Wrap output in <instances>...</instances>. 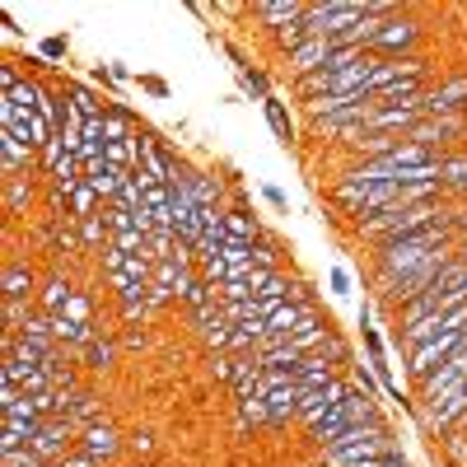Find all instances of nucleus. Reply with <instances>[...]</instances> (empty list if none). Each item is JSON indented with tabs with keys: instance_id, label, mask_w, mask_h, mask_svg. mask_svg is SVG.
Returning <instances> with one entry per match:
<instances>
[{
	"instance_id": "obj_24",
	"label": "nucleus",
	"mask_w": 467,
	"mask_h": 467,
	"mask_svg": "<svg viewBox=\"0 0 467 467\" xmlns=\"http://www.w3.org/2000/svg\"><path fill=\"white\" fill-rule=\"evenodd\" d=\"M346 285H350V271H346V266H337V271H332V290H337V295H346Z\"/></svg>"
},
{
	"instance_id": "obj_3",
	"label": "nucleus",
	"mask_w": 467,
	"mask_h": 467,
	"mask_svg": "<svg viewBox=\"0 0 467 467\" xmlns=\"http://www.w3.org/2000/svg\"><path fill=\"white\" fill-rule=\"evenodd\" d=\"M420 108H425V117H458L467 108V75H449L444 85L425 89Z\"/></svg>"
},
{
	"instance_id": "obj_16",
	"label": "nucleus",
	"mask_w": 467,
	"mask_h": 467,
	"mask_svg": "<svg viewBox=\"0 0 467 467\" xmlns=\"http://www.w3.org/2000/svg\"><path fill=\"white\" fill-rule=\"evenodd\" d=\"M266 122H271V131H276V140H285V145L295 140V127H290V117L276 99H266Z\"/></svg>"
},
{
	"instance_id": "obj_26",
	"label": "nucleus",
	"mask_w": 467,
	"mask_h": 467,
	"mask_svg": "<svg viewBox=\"0 0 467 467\" xmlns=\"http://www.w3.org/2000/svg\"><path fill=\"white\" fill-rule=\"evenodd\" d=\"M365 467H407V458H383V462H365Z\"/></svg>"
},
{
	"instance_id": "obj_10",
	"label": "nucleus",
	"mask_w": 467,
	"mask_h": 467,
	"mask_svg": "<svg viewBox=\"0 0 467 467\" xmlns=\"http://www.w3.org/2000/svg\"><path fill=\"white\" fill-rule=\"evenodd\" d=\"M224 239H239V244H262V224L248 211H224Z\"/></svg>"
},
{
	"instance_id": "obj_17",
	"label": "nucleus",
	"mask_w": 467,
	"mask_h": 467,
	"mask_svg": "<svg viewBox=\"0 0 467 467\" xmlns=\"http://www.w3.org/2000/svg\"><path fill=\"white\" fill-rule=\"evenodd\" d=\"M28 202H33V187H28V178H10V182H5V206H10V215H19Z\"/></svg>"
},
{
	"instance_id": "obj_6",
	"label": "nucleus",
	"mask_w": 467,
	"mask_h": 467,
	"mask_svg": "<svg viewBox=\"0 0 467 467\" xmlns=\"http://www.w3.org/2000/svg\"><path fill=\"white\" fill-rule=\"evenodd\" d=\"M327 57H332V43H327V37H314V43H304L299 52H290L285 66H290L295 80H308V75H318L327 66Z\"/></svg>"
},
{
	"instance_id": "obj_11",
	"label": "nucleus",
	"mask_w": 467,
	"mask_h": 467,
	"mask_svg": "<svg viewBox=\"0 0 467 467\" xmlns=\"http://www.w3.org/2000/svg\"><path fill=\"white\" fill-rule=\"evenodd\" d=\"M70 299H75V285L61 281V276H52L43 290H37V304H43V314H52V318L66 314V304H70Z\"/></svg>"
},
{
	"instance_id": "obj_22",
	"label": "nucleus",
	"mask_w": 467,
	"mask_h": 467,
	"mask_svg": "<svg viewBox=\"0 0 467 467\" xmlns=\"http://www.w3.org/2000/svg\"><path fill=\"white\" fill-rule=\"evenodd\" d=\"M234 369H239V360H234V356H215L211 360V374L224 379V383H234Z\"/></svg>"
},
{
	"instance_id": "obj_14",
	"label": "nucleus",
	"mask_w": 467,
	"mask_h": 467,
	"mask_svg": "<svg viewBox=\"0 0 467 467\" xmlns=\"http://www.w3.org/2000/svg\"><path fill=\"white\" fill-rule=\"evenodd\" d=\"M70 108L80 112V122H89V117H103V112H108V103H99L89 85H70Z\"/></svg>"
},
{
	"instance_id": "obj_12",
	"label": "nucleus",
	"mask_w": 467,
	"mask_h": 467,
	"mask_svg": "<svg viewBox=\"0 0 467 467\" xmlns=\"http://www.w3.org/2000/svg\"><path fill=\"white\" fill-rule=\"evenodd\" d=\"M187 187H192V197H197V206L202 211H220V182L211 178V173H187Z\"/></svg>"
},
{
	"instance_id": "obj_18",
	"label": "nucleus",
	"mask_w": 467,
	"mask_h": 467,
	"mask_svg": "<svg viewBox=\"0 0 467 467\" xmlns=\"http://www.w3.org/2000/svg\"><path fill=\"white\" fill-rule=\"evenodd\" d=\"M57 318H61V314H57ZM66 318H70V323H85V327H94V304H89V295L75 290V299L66 304Z\"/></svg>"
},
{
	"instance_id": "obj_23",
	"label": "nucleus",
	"mask_w": 467,
	"mask_h": 467,
	"mask_svg": "<svg viewBox=\"0 0 467 467\" xmlns=\"http://www.w3.org/2000/svg\"><path fill=\"white\" fill-rule=\"evenodd\" d=\"M43 57H47V61L66 57V37H47V43H43Z\"/></svg>"
},
{
	"instance_id": "obj_27",
	"label": "nucleus",
	"mask_w": 467,
	"mask_h": 467,
	"mask_svg": "<svg viewBox=\"0 0 467 467\" xmlns=\"http://www.w3.org/2000/svg\"><path fill=\"white\" fill-rule=\"evenodd\" d=\"M453 220H458V234H467V211H462V215L453 211Z\"/></svg>"
},
{
	"instance_id": "obj_1",
	"label": "nucleus",
	"mask_w": 467,
	"mask_h": 467,
	"mask_svg": "<svg viewBox=\"0 0 467 467\" xmlns=\"http://www.w3.org/2000/svg\"><path fill=\"white\" fill-rule=\"evenodd\" d=\"M416 43H420V24L411 15H398V19H383L379 24L374 43H369V57L374 61H402V57H411Z\"/></svg>"
},
{
	"instance_id": "obj_9",
	"label": "nucleus",
	"mask_w": 467,
	"mask_h": 467,
	"mask_svg": "<svg viewBox=\"0 0 467 467\" xmlns=\"http://www.w3.org/2000/svg\"><path fill=\"white\" fill-rule=\"evenodd\" d=\"M33 290H37V276H33L24 262H10L5 276H0V295H5V299H28Z\"/></svg>"
},
{
	"instance_id": "obj_2",
	"label": "nucleus",
	"mask_w": 467,
	"mask_h": 467,
	"mask_svg": "<svg viewBox=\"0 0 467 467\" xmlns=\"http://www.w3.org/2000/svg\"><path fill=\"white\" fill-rule=\"evenodd\" d=\"M462 131H467L462 112H458V117H420V122L407 131V140H411V145H425V150H435V154H440V145L458 140Z\"/></svg>"
},
{
	"instance_id": "obj_20",
	"label": "nucleus",
	"mask_w": 467,
	"mask_h": 467,
	"mask_svg": "<svg viewBox=\"0 0 467 467\" xmlns=\"http://www.w3.org/2000/svg\"><path fill=\"white\" fill-rule=\"evenodd\" d=\"M323 356H327V360H332V365L341 369V365H350V346H346V341H341V337L332 332V337L323 341Z\"/></svg>"
},
{
	"instance_id": "obj_19",
	"label": "nucleus",
	"mask_w": 467,
	"mask_h": 467,
	"mask_svg": "<svg viewBox=\"0 0 467 467\" xmlns=\"http://www.w3.org/2000/svg\"><path fill=\"white\" fill-rule=\"evenodd\" d=\"M444 458H449V467H467V431H462V435L453 431V435L444 440Z\"/></svg>"
},
{
	"instance_id": "obj_21",
	"label": "nucleus",
	"mask_w": 467,
	"mask_h": 467,
	"mask_svg": "<svg viewBox=\"0 0 467 467\" xmlns=\"http://www.w3.org/2000/svg\"><path fill=\"white\" fill-rule=\"evenodd\" d=\"M244 89H248L253 99H262V103L271 99V85H266V75H262V70H248V66H244Z\"/></svg>"
},
{
	"instance_id": "obj_8",
	"label": "nucleus",
	"mask_w": 467,
	"mask_h": 467,
	"mask_svg": "<svg viewBox=\"0 0 467 467\" xmlns=\"http://www.w3.org/2000/svg\"><path fill=\"white\" fill-rule=\"evenodd\" d=\"M28 169H33V150L24 140H15L10 131H0V173H5V182L28 173Z\"/></svg>"
},
{
	"instance_id": "obj_25",
	"label": "nucleus",
	"mask_w": 467,
	"mask_h": 467,
	"mask_svg": "<svg viewBox=\"0 0 467 467\" xmlns=\"http://www.w3.org/2000/svg\"><path fill=\"white\" fill-rule=\"evenodd\" d=\"M140 85H145L150 94H169V85H164V80H154V75H145V80H140Z\"/></svg>"
},
{
	"instance_id": "obj_5",
	"label": "nucleus",
	"mask_w": 467,
	"mask_h": 467,
	"mask_svg": "<svg viewBox=\"0 0 467 467\" xmlns=\"http://www.w3.org/2000/svg\"><path fill=\"white\" fill-rule=\"evenodd\" d=\"M80 453H89L103 467V462H112L117 453H122V435H117L108 420H99V425H89V431H80Z\"/></svg>"
},
{
	"instance_id": "obj_15",
	"label": "nucleus",
	"mask_w": 467,
	"mask_h": 467,
	"mask_svg": "<svg viewBox=\"0 0 467 467\" xmlns=\"http://www.w3.org/2000/svg\"><path fill=\"white\" fill-rule=\"evenodd\" d=\"M80 356H85L89 369H108V365H112V341H108V337H94V341L80 346Z\"/></svg>"
},
{
	"instance_id": "obj_4",
	"label": "nucleus",
	"mask_w": 467,
	"mask_h": 467,
	"mask_svg": "<svg viewBox=\"0 0 467 467\" xmlns=\"http://www.w3.org/2000/svg\"><path fill=\"white\" fill-rule=\"evenodd\" d=\"M75 435H80V431H75V425L66 420V416H52V420H43V431H37L33 435V453L37 458H43V462H61L66 458V444L75 440Z\"/></svg>"
},
{
	"instance_id": "obj_7",
	"label": "nucleus",
	"mask_w": 467,
	"mask_h": 467,
	"mask_svg": "<svg viewBox=\"0 0 467 467\" xmlns=\"http://www.w3.org/2000/svg\"><path fill=\"white\" fill-rule=\"evenodd\" d=\"M253 15H257V24H266V28H290V24H299L304 15H308V5H295V0H266V5H253Z\"/></svg>"
},
{
	"instance_id": "obj_13",
	"label": "nucleus",
	"mask_w": 467,
	"mask_h": 467,
	"mask_svg": "<svg viewBox=\"0 0 467 467\" xmlns=\"http://www.w3.org/2000/svg\"><path fill=\"white\" fill-rule=\"evenodd\" d=\"M462 182H467V154H444V160H440V187L458 192Z\"/></svg>"
}]
</instances>
